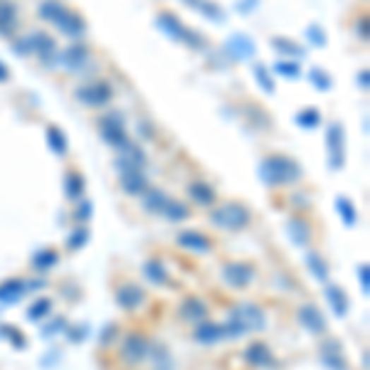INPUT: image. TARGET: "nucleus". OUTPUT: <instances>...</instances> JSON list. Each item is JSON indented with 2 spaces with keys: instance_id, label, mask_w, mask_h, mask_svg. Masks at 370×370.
I'll use <instances>...</instances> for the list:
<instances>
[{
  "instance_id": "1",
  "label": "nucleus",
  "mask_w": 370,
  "mask_h": 370,
  "mask_svg": "<svg viewBox=\"0 0 370 370\" xmlns=\"http://www.w3.org/2000/svg\"><path fill=\"white\" fill-rule=\"evenodd\" d=\"M267 326V314L257 306V304H237V306L229 311V318L225 323L229 338L244 336L249 331H262Z\"/></svg>"
},
{
  "instance_id": "2",
  "label": "nucleus",
  "mask_w": 370,
  "mask_h": 370,
  "mask_svg": "<svg viewBox=\"0 0 370 370\" xmlns=\"http://www.w3.org/2000/svg\"><path fill=\"white\" fill-rule=\"evenodd\" d=\"M259 178L269 188H277V185L297 183L302 178V168L289 156H267L262 161V166H259Z\"/></svg>"
},
{
  "instance_id": "3",
  "label": "nucleus",
  "mask_w": 370,
  "mask_h": 370,
  "mask_svg": "<svg viewBox=\"0 0 370 370\" xmlns=\"http://www.w3.org/2000/svg\"><path fill=\"white\" fill-rule=\"evenodd\" d=\"M215 227L222 229H244L249 225V210L239 203H225L210 215Z\"/></svg>"
},
{
  "instance_id": "4",
  "label": "nucleus",
  "mask_w": 370,
  "mask_h": 370,
  "mask_svg": "<svg viewBox=\"0 0 370 370\" xmlns=\"http://www.w3.org/2000/svg\"><path fill=\"white\" fill-rule=\"evenodd\" d=\"M158 28H161L163 32L168 35V37H173V40H178V42L188 44V47H200V44H205L203 35H198V32H193L190 28H185V25L173 13H161V15H158Z\"/></svg>"
},
{
  "instance_id": "5",
  "label": "nucleus",
  "mask_w": 370,
  "mask_h": 370,
  "mask_svg": "<svg viewBox=\"0 0 370 370\" xmlns=\"http://www.w3.org/2000/svg\"><path fill=\"white\" fill-rule=\"evenodd\" d=\"M148 351H151V346H148V338L143 336V333H126L124 336V343H121V358L129 363V366H138V363H143L148 358Z\"/></svg>"
},
{
  "instance_id": "6",
  "label": "nucleus",
  "mask_w": 370,
  "mask_h": 370,
  "mask_svg": "<svg viewBox=\"0 0 370 370\" xmlns=\"http://www.w3.org/2000/svg\"><path fill=\"white\" fill-rule=\"evenodd\" d=\"M326 143H328V166H331L333 171H338V168H343V161H346V156H343V151H346V138H343L341 124H331V126H328Z\"/></svg>"
},
{
  "instance_id": "7",
  "label": "nucleus",
  "mask_w": 370,
  "mask_h": 370,
  "mask_svg": "<svg viewBox=\"0 0 370 370\" xmlns=\"http://www.w3.org/2000/svg\"><path fill=\"white\" fill-rule=\"evenodd\" d=\"M222 279H225V284H229V287L244 289V287H249V282L254 279V267L247 262H229L222 267Z\"/></svg>"
},
{
  "instance_id": "8",
  "label": "nucleus",
  "mask_w": 370,
  "mask_h": 370,
  "mask_svg": "<svg viewBox=\"0 0 370 370\" xmlns=\"http://www.w3.org/2000/svg\"><path fill=\"white\" fill-rule=\"evenodd\" d=\"M102 136L114 148H126V133H124V119L119 114H109L102 119Z\"/></svg>"
},
{
  "instance_id": "9",
  "label": "nucleus",
  "mask_w": 370,
  "mask_h": 370,
  "mask_svg": "<svg viewBox=\"0 0 370 370\" xmlns=\"http://www.w3.org/2000/svg\"><path fill=\"white\" fill-rule=\"evenodd\" d=\"M77 99L87 104V107H104V104H109V99H112V87L104 82L87 84V87H82L77 92Z\"/></svg>"
},
{
  "instance_id": "10",
  "label": "nucleus",
  "mask_w": 370,
  "mask_h": 370,
  "mask_svg": "<svg viewBox=\"0 0 370 370\" xmlns=\"http://www.w3.org/2000/svg\"><path fill=\"white\" fill-rule=\"evenodd\" d=\"M117 302L119 306L126 309V311H136V309L143 306V302H146V294H143V289L138 287V284L126 282L124 287L117 289Z\"/></svg>"
},
{
  "instance_id": "11",
  "label": "nucleus",
  "mask_w": 370,
  "mask_h": 370,
  "mask_svg": "<svg viewBox=\"0 0 370 370\" xmlns=\"http://www.w3.org/2000/svg\"><path fill=\"white\" fill-rule=\"evenodd\" d=\"M244 363L252 368H272L277 363V358H274V353L264 343H249L244 348Z\"/></svg>"
},
{
  "instance_id": "12",
  "label": "nucleus",
  "mask_w": 370,
  "mask_h": 370,
  "mask_svg": "<svg viewBox=\"0 0 370 370\" xmlns=\"http://www.w3.org/2000/svg\"><path fill=\"white\" fill-rule=\"evenodd\" d=\"M299 323L311 333L326 331V318H323L321 309H318L316 304H304V306L299 309Z\"/></svg>"
},
{
  "instance_id": "13",
  "label": "nucleus",
  "mask_w": 370,
  "mask_h": 370,
  "mask_svg": "<svg viewBox=\"0 0 370 370\" xmlns=\"http://www.w3.org/2000/svg\"><path fill=\"white\" fill-rule=\"evenodd\" d=\"M225 49H227L229 57H234L237 62H244V59H249L254 54V42H252V37L237 32V35H232V37L227 40Z\"/></svg>"
},
{
  "instance_id": "14",
  "label": "nucleus",
  "mask_w": 370,
  "mask_h": 370,
  "mask_svg": "<svg viewBox=\"0 0 370 370\" xmlns=\"http://www.w3.org/2000/svg\"><path fill=\"white\" fill-rule=\"evenodd\" d=\"M222 338H227L225 323L220 326V323H213V321H200L198 328H195V341L205 343V346H213V343L222 341Z\"/></svg>"
},
{
  "instance_id": "15",
  "label": "nucleus",
  "mask_w": 370,
  "mask_h": 370,
  "mask_svg": "<svg viewBox=\"0 0 370 370\" xmlns=\"http://www.w3.org/2000/svg\"><path fill=\"white\" fill-rule=\"evenodd\" d=\"M178 314H181L185 321L200 323V321H205V316H208V306H205L203 299L188 297V299H183V302H181V306H178Z\"/></svg>"
},
{
  "instance_id": "16",
  "label": "nucleus",
  "mask_w": 370,
  "mask_h": 370,
  "mask_svg": "<svg viewBox=\"0 0 370 370\" xmlns=\"http://www.w3.org/2000/svg\"><path fill=\"white\" fill-rule=\"evenodd\" d=\"M321 363L331 370H348L346 358H343L341 353V346H338L336 341H326L321 346Z\"/></svg>"
},
{
  "instance_id": "17",
  "label": "nucleus",
  "mask_w": 370,
  "mask_h": 370,
  "mask_svg": "<svg viewBox=\"0 0 370 370\" xmlns=\"http://www.w3.org/2000/svg\"><path fill=\"white\" fill-rule=\"evenodd\" d=\"M54 23H57L59 30H62L64 35H69V37H79V35L87 30V23H84L77 13H72V10H67V8H64V13L59 15Z\"/></svg>"
},
{
  "instance_id": "18",
  "label": "nucleus",
  "mask_w": 370,
  "mask_h": 370,
  "mask_svg": "<svg viewBox=\"0 0 370 370\" xmlns=\"http://www.w3.org/2000/svg\"><path fill=\"white\" fill-rule=\"evenodd\" d=\"M30 292V284L25 279H10V282L0 284V302L3 304H13L18 302L20 297Z\"/></svg>"
},
{
  "instance_id": "19",
  "label": "nucleus",
  "mask_w": 370,
  "mask_h": 370,
  "mask_svg": "<svg viewBox=\"0 0 370 370\" xmlns=\"http://www.w3.org/2000/svg\"><path fill=\"white\" fill-rule=\"evenodd\" d=\"M87 47L84 44H72V47H67L62 54H59V62L64 64L67 69H72V72H77L79 67H84V62H87Z\"/></svg>"
},
{
  "instance_id": "20",
  "label": "nucleus",
  "mask_w": 370,
  "mask_h": 370,
  "mask_svg": "<svg viewBox=\"0 0 370 370\" xmlns=\"http://www.w3.org/2000/svg\"><path fill=\"white\" fill-rule=\"evenodd\" d=\"M178 244L185 249H193V252H210V239L203 232H193V229H185L178 234Z\"/></svg>"
},
{
  "instance_id": "21",
  "label": "nucleus",
  "mask_w": 370,
  "mask_h": 370,
  "mask_svg": "<svg viewBox=\"0 0 370 370\" xmlns=\"http://www.w3.org/2000/svg\"><path fill=\"white\" fill-rule=\"evenodd\" d=\"M287 234L297 247H306V244L311 242V227H309L304 220H289Z\"/></svg>"
},
{
  "instance_id": "22",
  "label": "nucleus",
  "mask_w": 370,
  "mask_h": 370,
  "mask_svg": "<svg viewBox=\"0 0 370 370\" xmlns=\"http://www.w3.org/2000/svg\"><path fill=\"white\" fill-rule=\"evenodd\" d=\"M18 25V10L10 0H0V35H10Z\"/></svg>"
},
{
  "instance_id": "23",
  "label": "nucleus",
  "mask_w": 370,
  "mask_h": 370,
  "mask_svg": "<svg viewBox=\"0 0 370 370\" xmlns=\"http://www.w3.org/2000/svg\"><path fill=\"white\" fill-rule=\"evenodd\" d=\"M141 195H143V208L148 213H163V208L168 205V195L158 188H146Z\"/></svg>"
},
{
  "instance_id": "24",
  "label": "nucleus",
  "mask_w": 370,
  "mask_h": 370,
  "mask_svg": "<svg viewBox=\"0 0 370 370\" xmlns=\"http://www.w3.org/2000/svg\"><path fill=\"white\" fill-rule=\"evenodd\" d=\"M143 274H146L148 282L156 284V287H166V284H171V277H168L166 267H163L161 262H156V259L143 264Z\"/></svg>"
},
{
  "instance_id": "25",
  "label": "nucleus",
  "mask_w": 370,
  "mask_h": 370,
  "mask_svg": "<svg viewBox=\"0 0 370 370\" xmlns=\"http://www.w3.org/2000/svg\"><path fill=\"white\" fill-rule=\"evenodd\" d=\"M326 299H328V304H331V309H333L336 316H346L348 314V299H346V294L336 287V284H326Z\"/></svg>"
},
{
  "instance_id": "26",
  "label": "nucleus",
  "mask_w": 370,
  "mask_h": 370,
  "mask_svg": "<svg viewBox=\"0 0 370 370\" xmlns=\"http://www.w3.org/2000/svg\"><path fill=\"white\" fill-rule=\"evenodd\" d=\"M121 188L131 195H141L143 190L148 188V183L141 171H129V173H121Z\"/></svg>"
},
{
  "instance_id": "27",
  "label": "nucleus",
  "mask_w": 370,
  "mask_h": 370,
  "mask_svg": "<svg viewBox=\"0 0 370 370\" xmlns=\"http://www.w3.org/2000/svg\"><path fill=\"white\" fill-rule=\"evenodd\" d=\"M30 47H32V52L42 54V59H49L54 54V40L44 32H35L30 35Z\"/></svg>"
},
{
  "instance_id": "28",
  "label": "nucleus",
  "mask_w": 370,
  "mask_h": 370,
  "mask_svg": "<svg viewBox=\"0 0 370 370\" xmlns=\"http://www.w3.org/2000/svg\"><path fill=\"white\" fill-rule=\"evenodd\" d=\"M188 193H190V198H193L198 205H203V208H210V205L215 203V190L210 188L208 183H190Z\"/></svg>"
},
{
  "instance_id": "29",
  "label": "nucleus",
  "mask_w": 370,
  "mask_h": 370,
  "mask_svg": "<svg viewBox=\"0 0 370 370\" xmlns=\"http://www.w3.org/2000/svg\"><path fill=\"white\" fill-rule=\"evenodd\" d=\"M185 3H190L198 13H203L205 18L215 20V23H222L225 20V13L215 3H210V0H185Z\"/></svg>"
},
{
  "instance_id": "30",
  "label": "nucleus",
  "mask_w": 370,
  "mask_h": 370,
  "mask_svg": "<svg viewBox=\"0 0 370 370\" xmlns=\"http://www.w3.org/2000/svg\"><path fill=\"white\" fill-rule=\"evenodd\" d=\"M148 353H151L153 370H173V358L166 346H153V351Z\"/></svg>"
},
{
  "instance_id": "31",
  "label": "nucleus",
  "mask_w": 370,
  "mask_h": 370,
  "mask_svg": "<svg viewBox=\"0 0 370 370\" xmlns=\"http://www.w3.org/2000/svg\"><path fill=\"white\" fill-rule=\"evenodd\" d=\"M306 267H309V272L318 279V282H328V267H326V262L318 257V254H314V252L306 254Z\"/></svg>"
},
{
  "instance_id": "32",
  "label": "nucleus",
  "mask_w": 370,
  "mask_h": 370,
  "mask_svg": "<svg viewBox=\"0 0 370 370\" xmlns=\"http://www.w3.org/2000/svg\"><path fill=\"white\" fill-rule=\"evenodd\" d=\"M64 193L72 200L79 198V195L84 193V178L79 176V173H67V176H64Z\"/></svg>"
},
{
  "instance_id": "33",
  "label": "nucleus",
  "mask_w": 370,
  "mask_h": 370,
  "mask_svg": "<svg viewBox=\"0 0 370 370\" xmlns=\"http://www.w3.org/2000/svg\"><path fill=\"white\" fill-rule=\"evenodd\" d=\"M336 208H338V215L343 217V222L348 225V227H353L356 225V220H358V213H356V208H353V203L348 198H338L336 200Z\"/></svg>"
},
{
  "instance_id": "34",
  "label": "nucleus",
  "mask_w": 370,
  "mask_h": 370,
  "mask_svg": "<svg viewBox=\"0 0 370 370\" xmlns=\"http://www.w3.org/2000/svg\"><path fill=\"white\" fill-rule=\"evenodd\" d=\"M57 259H59V254L54 252V249H42V252H37L32 257V264H35V269H49L57 264Z\"/></svg>"
},
{
  "instance_id": "35",
  "label": "nucleus",
  "mask_w": 370,
  "mask_h": 370,
  "mask_svg": "<svg viewBox=\"0 0 370 370\" xmlns=\"http://www.w3.org/2000/svg\"><path fill=\"white\" fill-rule=\"evenodd\" d=\"M272 44H274V49H279V52H284V54H292V57H304V49L299 47L297 42L287 40V37H274Z\"/></svg>"
},
{
  "instance_id": "36",
  "label": "nucleus",
  "mask_w": 370,
  "mask_h": 370,
  "mask_svg": "<svg viewBox=\"0 0 370 370\" xmlns=\"http://www.w3.org/2000/svg\"><path fill=\"white\" fill-rule=\"evenodd\" d=\"M47 141H49V146H52L54 153H64V151H67V136H64V133L59 131L57 126H49L47 129Z\"/></svg>"
},
{
  "instance_id": "37",
  "label": "nucleus",
  "mask_w": 370,
  "mask_h": 370,
  "mask_svg": "<svg viewBox=\"0 0 370 370\" xmlns=\"http://www.w3.org/2000/svg\"><path fill=\"white\" fill-rule=\"evenodd\" d=\"M64 13V5L62 3H57V0H44L42 5H40V18H44V20H57L59 15Z\"/></svg>"
},
{
  "instance_id": "38",
  "label": "nucleus",
  "mask_w": 370,
  "mask_h": 370,
  "mask_svg": "<svg viewBox=\"0 0 370 370\" xmlns=\"http://www.w3.org/2000/svg\"><path fill=\"white\" fill-rule=\"evenodd\" d=\"M163 215H166L168 220H176V222H178V220H185V217H188L190 210L185 208L183 203H176V200H168V205L163 208Z\"/></svg>"
},
{
  "instance_id": "39",
  "label": "nucleus",
  "mask_w": 370,
  "mask_h": 370,
  "mask_svg": "<svg viewBox=\"0 0 370 370\" xmlns=\"http://www.w3.org/2000/svg\"><path fill=\"white\" fill-rule=\"evenodd\" d=\"M49 309H52V304H49L47 299H40V302H35L32 306L28 309V318H32V321H40L42 316H47Z\"/></svg>"
},
{
  "instance_id": "40",
  "label": "nucleus",
  "mask_w": 370,
  "mask_h": 370,
  "mask_svg": "<svg viewBox=\"0 0 370 370\" xmlns=\"http://www.w3.org/2000/svg\"><path fill=\"white\" fill-rule=\"evenodd\" d=\"M254 77H257V82L262 84L264 92L274 94V79L269 77V72H267V67H264V64H257V67H254Z\"/></svg>"
},
{
  "instance_id": "41",
  "label": "nucleus",
  "mask_w": 370,
  "mask_h": 370,
  "mask_svg": "<svg viewBox=\"0 0 370 370\" xmlns=\"http://www.w3.org/2000/svg\"><path fill=\"white\" fill-rule=\"evenodd\" d=\"M311 82H314V87L316 89H321V92H328L331 89V77H328L323 69H311Z\"/></svg>"
},
{
  "instance_id": "42",
  "label": "nucleus",
  "mask_w": 370,
  "mask_h": 370,
  "mask_svg": "<svg viewBox=\"0 0 370 370\" xmlns=\"http://www.w3.org/2000/svg\"><path fill=\"white\" fill-rule=\"evenodd\" d=\"M297 121L302 124L304 129H314V126H318V121H321V117H318L316 109H306V112L299 114Z\"/></svg>"
},
{
  "instance_id": "43",
  "label": "nucleus",
  "mask_w": 370,
  "mask_h": 370,
  "mask_svg": "<svg viewBox=\"0 0 370 370\" xmlns=\"http://www.w3.org/2000/svg\"><path fill=\"white\" fill-rule=\"evenodd\" d=\"M277 74H282V77H289V79H294V77H299L302 74V67H299L297 62H277Z\"/></svg>"
},
{
  "instance_id": "44",
  "label": "nucleus",
  "mask_w": 370,
  "mask_h": 370,
  "mask_svg": "<svg viewBox=\"0 0 370 370\" xmlns=\"http://www.w3.org/2000/svg\"><path fill=\"white\" fill-rule=\"evenodd\" d=\"M0 336H8L10 341H13L15 348H23L25 343H28V341H25L23 333H20L18 328H13V326H0Z\"/></svg>"
},
{
  "instance_id": "45",
  "label": "nucleus",
  "mask_w": 370,
  "mask_h": 370,
  "mask_svg": "<svg viewBox=\"0 0 370 370\" xmlns=\"http://www.w3.org/2000/svg\"><path fill=\"white\" fill-rule=\"evenodd\" d=\"M306 37L311 40L316 47H323V44H326V32H323L318 25H309V28H306Z\"/></svg>"
},
{
  "instance_id": "46",
  "label": "nucleus",
  "mask_w": 370,
  "mask_h": 370,
  "mask_svg": "<svg viewBox=\"0 0 370 370\" xmlns=\"http://www.w3.org/2000/svg\"><path fill=\"white\" fill-rule=\"evenodd\" d=\"M87 237H89V234H87V227H77L72 234H69V239H67L69 249H79L84 242H87Z\"/></svg>"
},
{
  "instance_id": "47",
  "label": "nucleus",
  "mask_w": 370,
  "mask_h": 370,
  "mask_svg": "<svg viewBox=\"0 0 370 370\" xmlns=\"http://www.w3.org/2000/svg\"><path fill=\"white\" fill-rule=\"evenodd\" d=\"M358 277H361L363 292L368 294V289H370V269H368V264H366V262H363V264H361V269H358Z\"/></svg>"
},
{
  "instance_id": "48",
  "label": "nucleus",
  "mask_w": 370,
  "mask_h": 370,
  "mask_svg": "<svg viewBox=\"0 0 370 370\" xmlns=\"http://www.w3.org/2000/svg\"><path fill=\"white\" fill-rule=\"evenodd\" d=\"M15 52H18V54H30V52H32V47H30V37L18 40V42H15Z\"/></svg>"
},
{
  "instance_id": "49",
  "label": "nucleus",
  "mask_w": 370,
  "mask_h": 370,
  "mask_svg": "<svg viewBox=\"0 0 370 370\" xmlns=\"http://www.w3.org/2000/svg\"><path fill=\"white\" fill-rule=\"evenodd\" d=\"M89 215H92V205H89V203H82V208L77 210V217H79V220H87Z\"/></svg>"
},
{
  "instance_id": "50",
  "label": "nucleus",
  "mask_w": 370,
  "mask_h": 370,
  "mask_svg": "<svg viewBox=\"0 0 370 370\" xmlns=\"http://www.w3.org/2000/svg\"><path fill=\"white\" fill-rule=\"evenodd\" d=\"M59 328H64V321H54L49 328H42V336H52V333H57Z\"/></svg>"
},
{
  "instance_id": "51",
  "label": "nucleus",
  "mask_w": 370,
  "mask_h": 370,
  "mask_svg": "<svg viewBox=\"0 0 370 370\" xmlns=\"http://www.w3.org/2000/svg\"><path fill=\"white\" fill-rule=\"evenodd\" d=\"M114 333H117V326H109L107 333H102V343H104V346H109V341H112Z\"/></svg>"
},
{
  "instance_id": "52",
  "label": "nucleus",
  "mask_w": 370,
  "mask_h": 370,
  "mask_svg": "<svg viewBox=\"0 0 370 370\" xmlns=\"http://www.w3.org/2000/svg\"><path fill=\"white\" fill-rule=\"evenodd\" d=\"M254 3H257V0H244V3H237V10H239V13H249Z\"/></svg>"
},
{
  "instance_id": "53",
  "label": "nucleus",
  "mask_w": 370,
  "mask_h": 370,
  "mask_svg": "<svg viewBox=\"0 0 370 370\" xmlns=\"http://www.w3.org/2000/svg\"><path fill=\"white\" fill-rule=\"evenodd\" d=\"M358 82H361V87H363V89H368V82H370V74H368V69H363V72L358 74Z\"/></svg>"
},
{
  "instance_id": "54",
  "label": "nucleus",
  "mask_w": 370,
  "mask_h": 370,
  "mask_svg": "<svg viewBox=\"0 0 370 370\" xmlns=\"http://www.w3.org/2000/svg\"><path fill=\"white\" fill-rule=\"evenodd\" d=\"M8 79V69H5V64L0 62V82H5Z\"/></svg>"
}]
</instances>
